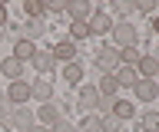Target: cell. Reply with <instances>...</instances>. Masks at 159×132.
Instances as JSON below:
<instances>
[{"label": "cell", "mask_w": 159, "mask_h": 132, "mask_svg": "<svg viewBox=\"0 0 159 132\" xmlns=\"http://www.w3.org/2000/svg\"><path fill=\"white\" fill-rule=\"evenodd\" d=\"M0 40H3V30H0Z\"/></svg>", "instance_id": "34"}, {"label": "cell", "mask_w": 159, "mask_h": 132, "mask_svg": "<svg viewBox=\"0 0 159 132\" xmlns=\"http://www.w3.org/2000/svg\"><path fill=\"white\" fill-rule=\"evenodd\" d=\"M0 73L7 76V79H23V60H17L13 53L0 60Z\"/></svg>", "instance_id": "4"}, {"label": "cell", "mask_w": 159, "mask_h": 132, "mask_svg": "<svg viewBox=\"0 0 159 132\" xmlns=\"http://www.w3.org/2000/svg\"><path fill=\"white\" fill-rule=\"evenodd\" d=\"M30 99L53 102V83H50V79H37V83H30Z\"/></svg>", "instance_id": "6"}, {"label": "cell", "mask_w": 159, "mask_h": 132, "mask_svg": "<svg viewBox=\"0 0 159 132\" xmlns=\"http://www.w3.org/2000/svg\"><path fill=\"white\" fill-rule=\"evenodd\" d=\"M66 10H70V17H73V20H80V23H86L89 17H93V10H89V3H86V0H70V3H66Z\"/></svg>", "instance_id": "12"}, {"label": "cell", "mask_w": 159, "mask_h": 132, "mask_svg": "<svg viewBox=\"0 0 159 132\" xmlns=\"http://www.w3.org/2000/svg\"><path fill=\"white\" fill-rule=\"evenodd\" d=\"M116 126H119L116 119H103V132H113V129H116Z\"/></svg>", "instance_id": "30"}, {"label": "cell", "mask_w": 159, "mask_h": 132, "mask_svg": "<svg viewBox=\"0 0 159 132\" xmlns=\"http://www.w3.org/2000/svg\"><path fill=\"white\" fill-rule=\"evenodd\" d=\"M113 40H116V46H123V50H129V46H136V27L133 23H113Z\"/></svg>", "instance_id": "1"}, {"label": "cell", "mask_w": 159, "mask_h": 132, "mask_svg": "<svg viewBox=\"0 0 159 132\" xmlns=\"http://www.w3.org/2000/svg\"><path fill=\"white\" fill-rule=\"evenodd\" d=\"M136 7H139V10H146V13H152V10H156V3H152V0H139Z\"/></svg>", "instance_id": "29"}, {"label": "cell", "mask_w": 159, "mask_h": 132, "mask_svg": "<svg viewBox=\"0 0 159 132\" xmlns=\"http://www.w3.org/2000/svg\"><path fill=\"white\" fill-rule=\"evenodd\" d=\"M53 60H63V63H76V46H73V40H60L57 46H53Z\"/></svg>", "instance_id": "8"}, {"label": "cell", "mask_w": 159, "mask_h": 132, "mask_svg": "<svg viewBox=\"0 0 159 132\" xmlns=\"http://www.w3.org/2000/svg\"><path fill=\"white\" fill-rule=\"evenodd\" d=\"M7 99L13 102V106H27V99H30V83L13 79V83H10V89H7Z\"/></svg>", "instance_id": "3"}, {"label": "cell", "mask_w": 159, "mask_h": 132, "mask_svg": "<svg viewBox=\"0 0 159 132\" xmlns=\"http://www.w3.org/2000/svg\"><path fill=\"white\" fill-rule=\"evenodd\" d=\"M152 33H156V36H159V17H156V20H152Z\"/></svg>", "instance_id": "33"}, {"label": "cell", "mask_w": 159, "mask_h": 132, "mask_svg": "<svg viewBox=\"0 0 159 132\" xmlns=\"http://www.w3.org/2000/svg\"><path fill=\"white\" fill-rule=\"evenodd\" d=\"M116 89H119L116 76H113V73H103V79H99L96 92H99V96H103V99H116Z\"/></svg>", "instance_id": "13"}, {"label": "cell", "mask_w": 159, "mask_h": 132, "mask_svg": "<svg viewBox=\"0 0 159 132\" xmlns=\"http://www.w3.org/2000/svg\"><path fill=\"white\" fill-rule=\"evenodd\" d=\"M70 36H73V40H86V36H89V27H86V23H80V20H73V23H70Z\"/></svg>", "instance_id": "22"}, {"label": "cell", "mask_w": 159, "mask_h": 132, "mask_svg": "<svg viewBox=\"0 0 159 132\" xmlns=\"http://www.w3.org/2000/svg\"><path fill=\"white\" fill-rule=\"evenodd\" d=\"M66 3H70V0H50V3H47V13H63V10H66Z\"/></svg>", "instance_id": "27"}, {"label": "cell", "mask_w": 159, "mask_h": 132, "mask_svg": "<svg viewBox=\"0 0 159 132\" xmlns=\"http://www.w3.org/2000/svg\"><path fill=\"white\" fill-rule=\"evenodd\" d=\"M63 79L80 83V79H83V66H80V63H66V66H63Z\"/></svg>", "instance_id": "21"}, {"label": "cell", "mask_w": 159, "mask_h": 132, "mask_svg": "<svg viewBox=\"0 0 159 132\" xmlns=\"http://www.w3.org/2000/svg\"><path fill=\"white\" fill-rule=\"evenodd\" d=\"M40 33H43V23H40V20H30V23H27V36H23V40L33 43V36H40Z\"/></svg>", "instance_id": "25"}, {"label": "cell", "mask_w": 159, "mask_h": 132, "mask_svg": "<svg viewBox=\"0 0 159 132\" xmlns=\"http://www.w3.org/2000/svg\"><path fill=\"white\" fill-rule=\"evenodd\" d=\"M10 122H13L20 132H30V129H33V112H30L27 106H17V109H13V116H10Z\"/></svg>", "instance_id": "10"}, {"label": "cell", "mask_w": 159, "mask_h": 132, "mask_svg": "<svg viewBox=\"0 0 159 132\" xmlns=\"http://www.w3.org/2000/svg\"><path fill=\"white\" fill-rule=\"evenodd\" d=\"M23 10H27L30 20H40V17L47 13V3H40V0H23Z\"/></svg>", "instance_id": "19"}, {"label": "cell", "mask_w": 159, "mask_h": 132, "mask_svg": "<svg viewBox=\"0 0 159 132\" xmlns=\"http://www.w3.org/2000/svg\"><path fill=\"white\" fill-rule=\"evenodd\" d=\"M30 66L37 73H47V70H53V53H33V60H30Z\"/></svg>", "instance_id": "16"}, {"label": "cell", "mask_w": 159, "mask_h": 132, "mask_svg": "<svg viewBox=\"0 0 159 132\" xmlns=\"http://www.w3.org/2000/svg\"><path fill=\"white\" fill-rule=\"evenodd\" d=\"M10 116H13V102L7 96H0V122H10Z\"/></svg>", "instance_id": "24"}, {"label": "cell", "mask_w": 159, "mask_h": 132, "mask_svg": "<svg viewBox=\"0 0 159 132\" xmlns=\"http://www.w3.org/2000/svg\"><path fill=\"white\" fill-rule=\"evenodd\" d=\"M33 53H37V46H33V43L30 40H17V46H13V56H17V60H33Z\"/></svg>", "instance_id": "17"}, {"label": "cell", "mask_w": 159, "mask_h": 132, "mask_svg": "<svg viewBox=\"0 0 159 132\" xmlns=\"http://www.w3.org/2000/svg\"><path fill=\"white\" fill-rule=\"evenodd\" d=\"M99 99H103V96L96 92V86H80V106H83V109H96Z\"/></svg>", "instance_id": "14"}, {"label": "cell", "mask_w": 159, "mask_h": 132, "mask_svg": "<svg viewBox=\"0 0 159 132\" xmlns=\"http://www.w3.org/2000/svg\"><path fill=\"white\" fill-rule=\"evenodd\" d=\"M30 132H50V129H47V126H33Z\"/></svg>", "instance_id": "32"}, {"label": "cell", "mask_w": 159, "mask_h": 132, "mask_svg": "<svg viewBox=\"0 0 159 132\" xmlns=\"http://www.w3.org/2000/svg\"><path fill=\"white\" fill-rule=\"evenodd\" d=\"M3 27H7V7L0 3V30H3Z\"/></svg>", "instance_id": "31"}, {"label": "cell", "mask_w": 159, "mask_h": 132, "mask_svg": "<svg viewBox=\"0 0 159 132\" xmlns=\"http://www.w3.org/2000/svg\"><path fill=\"white\" fill-rule=\"evenodd\" d=\"M143 126H146V129L152 132V129L159 126V116H156V112H146V116H143Z\"/></svg>", "instance_id": "28"}, {"label": "cell", "mask_w": 159, "mask_h": 132, "mask_svg": "<svg viewBox=\"0 0 159 132\" xmlns=\"http://www.w3.org/2000/svg\"><path fill=\"white\" fill-rule=\"evenodd\" d=\"M116 83H119V86H136V83H139L136 66H123V70L116 73Z\"/></svg>", "instance_id": "18"}, {"label": "cell", "mask_w": 159, "mask_h": 132, "mask_svg": "<svg viewBox=\"0 0 159 132\" xmlns=\"http://www.w3.org/2000/svg\"><path fill=\"white\" fill-rule=\"evenodd\" d=\"M86 27H89V33L103 36V33H109V30H113V20H109V13H93V17L86 20Z\"/></svg>", "instance_id": "9"}, {"label": "cell", "mask_w": 159, "mask_h": 132, "mask_svg": "<svg viewBox=\"0 0 159 132\" xmlns=\"http://www.w3.org/2000/svg\"><path fill=\"white\" fill-rule=\"evenodd\" d=\"M50 132H76V126H73V122H66V119H57L53 126H50Z\"/></svg>", "instance_id": "26"}, {"label": "cell", "mask_w": 159, "mask_h": 132, "mask_svg": "<svg viewBox=\"0 0 159 132\" xmlns=\"http://www.w3.org/2000/svg\"><path fill=\"white\" fill-rule=\"evenodd\" d=\"M139 56H143V53H136V46H129V50H119V60L126 63V66H136Z\"/></svg>", "instance_id": "23"}, {"label": "cell", "mask_w": 159, "mask_h": 132, "mask_svg": "<svg viewBox=\"0 0 159 132\" xmlns=\"http://www.w3.org/2000/svg\"><path fill=\"white\" fill-rule=\"evenodd\" d=\"M116 63H119V50H116V46H103V50L96 53V66H99L103 73H109Z\"/></svg>", "instance_id": "7"}, {"label": "cell", "mask_w": 159, "mask_h": 132, "mask_svg": "<svg viewBox=\"0 0 159 132\" xmlns=\"http://www.w3.org/2000/svg\"><path fill=\"white\" fill-rule=\"evenodd\" d=\"M156 83H159V73H156Z\"/></svg>", "instance_id": "35"}, {"label": "cell", "mask_w": 159, "mask_h": 132, "mask_svg": "<svg viewBox=\"0 0 159 132\" xmlns=\"http://www.w3.org/2000/svg\"><path fill=\"white\" fill-rule=\"evenodd\" d=\"M133 96H136L139 102H152L159 96V83L156 79H139L136 86H133Z\"/></svg>", "instance_id": "2"}, {"label": "cell", "mask_w": 159, "mask_h": 132, "mask_svg": "<svg viewBox=\"0 0 159 132\" xmlns=\"http://www.w3.org/2000/svg\"><path fill=\"white\" fill-rule=\"evenodd\" d=\"M136 73H139V79H156V73H159V60L156 56H149V53H143L136 63Z\"/></svg>", "instance_id": "5"}, {"label": "cell", "mask_w": 159, "mask_h": 132, "mask_svg": "<svg viewBox=\"0 0 159 132\" xmlns=\"http://www.w3.org/2000/svg\"><path fill=\"white\" fill-rule=\"evenodd\" d=\"M109 116H113L116 122H123V119H133V116H136V106H133L129 99H113V112H109Z\"/></svg>", "instance_id": "11"}, {"label": "cell", "mask_w": 159, "mask_h": 132, "mask_svg": "<svg viewBox=\"0 0 159 132\" xmlns=\"http://www.w3.org/2000/svg\"><path fill=\"white\" fill-rule=\"evenodd\" d=\"M76 132H103V119H99V116H86V119L80 122Z\"/></svg>", "instance_id": "20"}, {"label": "cell", "mask_w": 159, "mask_h": 132, "mask_svg": "<svg viewBox=\"0 0 159 132\" xmlns=\"http://www.w3.org/2000/svg\"><path fill=\"white\" fill-rule=\"evenodd\" d=\"M37 119H40V126H53V122L60 119V109L57 106H53V102H43V106H40V112H37Z\"/></svg>", "instance_id": "15"}]
</instances>
